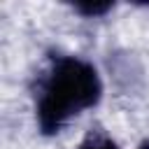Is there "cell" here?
<instances>
[{"mask_svg": "<svg viewBox=\"0 0 149 149\" xmlns=\"http://www.w3.org/2000/svg\"><path fill=\"white\" fill-rule=\"evenodd\" d=\"M102 84L98 70L77 56L54 54L37 77L35 116L44 135L58 133L72 116L100 100Z\"/></svg>", "mask_w": 149, "mask_h": 149, "instance_id": "1", "label": "cell"}, {"mask_svg": "<svg viewBox=\"0 0 149 149\" xmlns=\"http://www.w3.org/2000/svg\"><path fill=\"white\" fill-rule=\"evenodd\" d=\"M77 149H116V144L112 142V137L107 133H102L100 128H95V130H91L84 137V142Z\"/></svg>", "mask_w": 149, "mask_h": 149, "instance_id": "2", "label": "cell"}, {"mask_svg": "<svg viewBox=\"0 0 149 149\" xmlns=\"http://www.w3.org/2000/svg\"><path fill=\"white\" fill-rule=\"evenodd\" d=\"M74 9L86 14V16H98V14H105L107 9H112V2H102V5H81V2H77Z\"/></svg>", "mask_w": 149, "mask_h": 149, "instance_id": "3", "label": "cell"}, {"mask_svg": "<svg viewBox=\"0 0 149 149\" xmlns=\"http://www.w3.org/2000/svg\"><path fill=\"white\" fill-rule=\"evenodd\" d=\"M140 149H149V142H144V144H142V147H140Z\"/></svg>", "mask_w": 149, "mask_h": 149, "instance_id": "4", "label": "cell"}]
</instances>
